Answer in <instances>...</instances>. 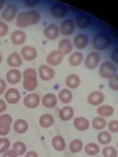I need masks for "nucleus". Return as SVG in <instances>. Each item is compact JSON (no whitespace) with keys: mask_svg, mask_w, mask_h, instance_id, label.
I'll return each instance as SVG.
<instances>
[{"mask_svg":"<svg viewBox=\"0 0 118 157\" xmlns=\"http://www.w3.org/2000/svg\"><path fill=\"white\" fill-rule=\"evenodd\" d=\"M23 88L27 91L31 92L36 89L37 86V72L33 68H27L23 72Z\"/></svg>","mask_w":118,"mask_h":157,"instance_id":"nucleus-1","label":"nucleus"},{"mask_svg":"<svg viewBox=\"0 0 118 157\" xmlns=\"http://www.w3.org/2000/svg\"><path fill=\"white\" fill-rule=\"evenodd\" d=\"M92 47L96 50L103 51H105L110 45V38L105 33H98L92 39Z\"/></svg>","mask_w":118,"mask_h":157,"instance_id":"nucleus-2","label":"nucleus"},{"mask_svg":"<svg viewBox=\"0 0 118 157\" xmlns=\"http://www.w3.org/2000/svg\"><path fill=\"white\" fill-rule=\"evenodd\" d=\"M98 73L101 77L110 79L117 75V69L112 62L105 61L100 64Z\"/></svg>","mask_w":118,"mask_h":157,"instance_id":"nucleus-3","label":"nucleus"},{"mask_svg":"<svg viewBox=\"0 0 118 157\" xmlns=\"http://www.w3.org/2000/svg\"><path fill=\"white\" fill-rule=\"evenodd\" d=\"M100 60V56L97 52L92 51L89 52L86 56L84 62L85 67L88 70H93L96 68Z\"/></svg>","mask_w":118,"mask_h":157,"instance_id":"nucleus-4","label":"nucleus"},{"mask_svg":"<svg viewBox=\"0 0 118 157\" xmlns=\"http://www.w3.org/2000/svg\"><path fill=\"white\" fill-rule=\"evenodd\" d=\"M68 9L66 5L60 3L54 4L51 7L50 12L51 15L55 18L60 19L65 17L68 13Z\"/></svg>","mask_w":118,"mask_h":157,"instance_id":"nucleus-5","label":"nucleus"},{"mask_svg":"<svg viewBox=\"0 0 118 157\" xmlns=\"http://www.w3.org/2000/svg\"><path fill=\"white\" fill-rule=\"evenodd\" d=\"M63 60V55L58 50H54L48 54L46 62L51 66H57L61 64Z\"/></svg>","mask_w":118,"mask_h":157,"instance_id":"nucleus-6","label":"nucleus"},{"mask_svg":"<svg viewBox=\"0 0 118 157\" xmlns=\"http://www.w3.org/2000/svg\"><path fill=\"white\" fill-rule=\"evenodd\" d=\"M40 103V97L35 93H31L24 97L23 104L24 106L29 109H35L37 107Z\"/></svg>","mask_w":118,"mask_h":157,"instance_id":"nucleus-7","label":"nucleus"},{"mask_svg":"<svg viewBox=\"0 0 118 157\" xmlns=\"http://www.w3.org/2000/svg\"><path fill=\"white\" fill-rule=\"evenodd\" d=\"M105 95L100 91L91 92L87 97L88 104L93 106H98L102 104L104 101Z\"/></svg>","mask_w":118,"mask_h":157,"instance_id":"nucleus-8","label":"nucleus"},{"mask_svg":"<svg viewBox=\"0 0 118 157\" xmlns=\"http://www.w3.org/2000/svg\"><path fill=\"white\" fill-rule=\"evenodd\" d=\"M39 75L43 81H50L55 75V71L51 67L47 65H41L39 67Z\"/></svg>","mask_w":118,"mask_h":157,"instance_id":"nucleus-9","label":"nucleus"},{"mask_svg":"<svg viewBox=\"0 0 118 157\" xmlns=\"http://www.w3.org/2000/svg\"><path fill=\"white\" fill-rule=\"evenodd\" d=\"M75 29V24L72 19H66L63 21L60 26V32L65 36H70Z\"/></svg>","mask_w":118,"mask_h":157,"instance_id":"nucleus-10","label":"nucleus"},{"mask_svg":"<svg viewBox=\"0 0 118 157\" xmlns=\"http://www.w3.org/2000/svg\"><path fill=\"white\" fill-rule=\"evenodd\" d=\"M18 12V7L14 4H10L5 9L2 13V17L7 22L11 21L15 18Z\"/></svg>","mask_w":118,"mask_h":157,"instance_id":"nucleus-11","label":"nucleus"},{"mask_svg":"<svg viewBox=\"0 0 118 157\" xmlns=\"http://www.w3.org/2000/svg\"><path fill=\"white\" fill-rule=\"evenodd\" d=\"M43 34L48 39L55 40L59 36V29L55 23L49 24L44 29Z\"/></svg>","mask_w":118,"mask_h":157,"instance_id":"nucleus-12","label":"nucleus"},{"mask_svg":"<svg viewBox=\"0 0 118 157\" xmlns=\"http://www.w3.org/2000/svg\"><path fill=\"white\" fill-rule=\"evenodd\" d=\"M5 98L10 104H16L21 100V94L17 88H11L5 94Z\"/></svg>","mask_w":118,"mask_h":157,"instance_id":"nucleus-13","label":"nucleus"},{"mask_svg":"<svg viewBox=\"0 0 118 157\" xmlns=\"http://www.w3.org/2000/svg\"><path fill=\"white\" fill-rule=\"evenodd\" d=\"M21 55L26 61H33L35 60L37 56L36 48L32 46L26 45L21 49Z\"/></svg>","mask_w":118,"mask_h":157,"instance_id":"nucleus-14","label":"nucleus"},{"mask_svg":"<svg viewBox=\"0 0 118 157\" xmlns=\"http://www.w3.org/2000/svg\"><path fill=\"white\" fill-rule=\"evenodd\" d=\"M88 43V37L85 33H79L73 39V45L79 50L85 48Z\"/></svg>","mask_w":118,"mask_h":157,"instance_id":"nucleus-15","label":"nucleus"},{"mask_svg":"<svg viewBox=\"0 0 118 157\" xmlns=\"http://www.w3.org/2000/svg\"><path fill=\"white\" fill-rule=\"evenodd\" d=\"M73 126L75 127V128L80 132H83L87 130L88 128H89L90 123L89 121L85 117H79L76 118L73 120Z\"/></svg>","mask_w":118,"mask_h":157,"instance_id":"nucleus-16","label":"nucleus"},{"mask_svg":"<svg viewBox=\"0 0 118 157\" xmlns=\"http://www.w3.org/2000/svg\"><path fill=\"white\" fill-rule=\"evenodd\" d=\"M6 78L9 84L17 85L21 81V73L17 69H12V70L7 71Z\"/></svg>","mask_w":118,"mask_h":157,"instance_id":"nucleus-17","label":"nucleus"},{"mask_svg":"<svg viewBox=\"0 0 118 157\" xmlns=\"http://www.w3.org/2000/svg\"><path fill=\"white\" fill-rule=\"evenodd\" d=\"M81 79L78 75L72 73L67 76L65 79V84L67 87L71 89H76L80 85Z\"/></svg>","mask_w":118,"mask_h":157,"instance_id":"nucleus-18","label":"nucleus"},{"mask_svg":"<svg viewBox=\"0 0 118 157\" xmlns=\"http://www.w3.org/2000/svg\"><path fill=\"white\" fill-rule=\"evenodd\" d=\"M11 39L14 45H21L25 43L26 40V34L21 30H16L13 32Z\"/></svg>","mask_w":118,"mask_h":157,"instance_id":"nucleus-19","label":"nucleus"},{"mask_svg":"<svg viewBox=\"0 0 118 157\" xmlns=\"http://www.w3.org/2000/svg\"><path fill=\"white\" fill-rule=\"evenodd\" d=\"M73 49L72 42L68 39H63L59 42L58 45V50L60 51L63 55H66L70 54Z\"/></svg>","mask_w":118,"mask_h":157,"instance_id":"nucleus-20","label":"nucleus"},{"mask_svg":"<svg viewBox=\"0 0 118 157\" xmlns=\"http://www.w3.org/2000/svg\"><path fill=\"white\" fill-rule=\"evenodd\" d=\"M42 104L46 108H53L57 104V98L53 93H48L42 98Z\"/></svg>","mask_w":118,"mask_h":157,"instance_id":"nucleus-21","label":"nucleus"},{"mask_svg":"<svg viewBox=\"0 0 118 157\" xmlns=\"http://www.w3.org/2000/svg\"><path fill=\"white\" fill-rule=\"evenodd\" d=\"M7 63L9 66L14 67H18L21 66L23 60L21 56L17 52H13L10 55L7 60Z\"/></svg>","mask_w":118,"mask_h":157,"instance_id":"nucleus-22","label":"nucleus"},{"mask_svg":"<svg viewBox=\"0 0 118 157\" xmlns=\"http://www.w3.org/2000/svg\"><path fill=\"white\" fill-rule=\"evenodd\" d=\"M13 129L15 132L19 134L26 133L28 130V122L24 119H17L13 124Z\"/></svg>","mask_w":118,"mask_h":157,"instance_id":"nucleus-23","label":"nucleus"},{"mask_svg":"<svg viewBox=\"0 0 118 157\" xmlns=\"http://www.w3.org/2000/svg\"><path fill=\"white\" fill-rule=\"evenodd\" d=\"M73 115H74V111L70 106H65L59 111V117L63 121H70Z\"/></svg>","mask_w":118,"mask_h":157,"instance_id":"nucleus-24","label":"nucleus"},{"mask_svg":"<svg viewBox=\"0 0 118 157\" xmlns=\"http://www.w3.org/2000/svg\"><path fill=\"white\" fill-rule=\"evenodd\" d=\"M51 144L54 149L57 151H62L66 147V142L65 139L61 136H55L53 137Z\"/></svg>","mask_w":118,"mask_h":157,"instance_id":"nucleus-25","label":"nucleus"},{"mask_svg":"<svg viewBox=\"0 0 118 157\" xmlns=\"http://www.w3.org/2000/svg\"><path fill=\"white\" fill-rule=\"evenodd\" d=\"M58 98L61 101L65 104H68L70 103L73 99V94L72 92L67 89V88H63L58 93Z\"/></svg>","mask_w":118,"mask_h":157,"instance_id":"nucleus-26","label":"nucleus"},{"mask_svg":"<svg viewBox=\"0 0 118 157\" xmlns=\"http://www.w3.org/2000/svg\"><path fill=\"white\" fill-rule=\"evenodd\" d=\"M83 60V55L80 52V51H76L72 53V55H70L69 57L68 61L70 64L73 67H77L80 66Z\"/></svg>","mask_w":118,"mask_h":157,"instance_id":"nucleus-27","label":"nucleus"},{"mask_svg":"<svg viewBox=\"0 0 118 157\" xmlns=\"http://www.w3.org/2000/svg\"><path fill=\"white\" fill-rule=\"evenodd\" d=\"M54 122V118L50 114L42 115L39 119V124L43 128H50Z\"/></svg>","mask_w":118,"mask_h":157,"instance_id":"nucleus-28","label":"nucleus"},{"mask_svg":"<svg viewBox=\"0 0 118 157\" xmlns=\"http://www.w3.org/2000/svg\"><path fill=\"white\" fill-rule=\"evenodd\" d=\"M114 113V107L109 105H102L98 107L97 113L102 117L112 116Z\"/></svg>","mask_w":118,"mask_h":157,"instance_id":"nucleus-29","label":"nucleus"},{"mask_svg":"<svg viewBox=\"0 0 118 157\" xmlns=\"http://www.w3.org/2000/svg\"><path fill=\"white\" fill-rule=\"evenodd\" d=\"M26 13L28 20L29 25H34V24H37L39 22V20L41 18V16L37 11L31 10V11H27Z\"/></svg>","mask_w":118,"mask_h":157,"instance_id":"nucleus-30","label":"nucleus"},{"mask_svg":"<svg viewBox=\"0 0 118 157\" xmlns=\"http://www.w3.org/2000/svg\"><path fill=\"white\" fill-rule=\"evenodd\" d=\"M76 24L80 29H85L90 24V19L84 14H80L76 18Z\"/></svg>","mask_w":118,"mask_h":157,"instance_id":"nucleus-31","label":"nucleus"},{"mask_svg":"<svg viewBox=\"0 0 118 157\" xmlns=\"http://www.w3.org/2000/svg\"><path fill=\"white\" fill-rule=\"evenodd\" d=\"M107 124V121L104 117H95L92 121V126L96 130H102L105 128Z\"/></svg>","mask_w":118,"mask_h":157,"instance_id":"nucleus-32","label":"nucleus"},{"mask_svg":"<svg viewBox=\"0 0 118 157\" xmlns=\"http://www.w3.org/2000/svg\"><path fill=\"white\" fill-rule=\"evenodd\" d=\"M97 140L102 145H108L112 141V135L107 131H102L98 133Z\"/></svg>","mask_w":118,"mask_h":157,"instance_id":"nucleus-33","label":"nucleus"},{"mask_svg":"<svg viewBox=\"0 0 118 157\" xmlns=\"http://www.w3.org/2000/svg\"><path fill=\"white\" fill-rule=\"evenodd\" d=\"M84 150L87 155L93 156L99 153L100 147L95 143H89L85 145Z\"/></svg>","mask_w":118,"mask_h":157,"instance_id":"nucleus-34","label":"nucleus"},{"mask_svg":"<svg viewBox=\"0 0 118 157\" xmlns=\"http://www.w3.org/2000/svg\"><path fill=\"white\" fill-rule=\"evenodd\" d=\"M16 24H17V26L18 28H25L29 26L28 20L26 12L22 11L18 13L17 18Z\"/></svg>","mask_w":118,"mask_h":157,"instance_id":"nucleus-35","label":"nucleus"},{"mask_svg":"<svg viewBox=\"0 0 118 157\" xmlns=\"http://www.w3.org/2000/svg\"><path fill=\"white\" fill-rule=\"evenodd\" d=\"M83 146V144L81 140L75 139L70 142V145H69V149H70L71 153H77L82 150Z\"/></svg>","mask_w":118,"mask_h":157,"instance_id":"nucleus-36","label":"nucleus"},{"mask_svg":"<svg viewBox=\"0 0 118 157\" xmlns=\"http://www.w3.org/2000/svg\"><path fill=\"white\" fill-rule=\"evenodd\" d=\"M13 150L15 152L18 156H21L26 153L27 147L22 141H17L13 145Z\"/></svg>","mask_w":118,"mask_h":157,"instance_id":"nucleus-37","label":"nucleus"},{"mask_svg":"<svg viewBox=\"0 0 118 157\" xmlns=\"http://www.w3.org/2000/svg\"><path fill=\"white\" fill-rule=\"evenodd\" d=\"M102 155L104 157H117V151L113 146H107L103 148Z\"/></svg>","mask_w":118,"mask_h":157,"instance_id":"nucleus-38","label":"nucleus"},{"mask_svg":"<svg viewBox=\"0 0 118 157\" xmlns=\"http://www.w3.org/2000/svg\"><path fill=\"white\" fill-rule=\"evenodd\" d=\"M11 143L9 139L6 137H2L0 138V153H4L5 152L9 150Z\"/></svg>","mask_w":118,"mask_h":157,"instance_id":"nucleus-39","label":"nucleus"},{"mask_svg":"<svg viewBox=\"0 0 118 157\" xmlns=\"http://www.w3.org/2000/svg\"><path fill=\"white\" fill-rule=\"evenodd\" d=\"M10 128L11 125L0 122V136H4L7 135L10 132Z\"/></svg>","mask_w":118,"mask_h":157,"instance_id":"nucleus-40","label":"nucleus"},{"mask_svg":"<svg viewBox=\"0 0 118 157\" xmlns=\"http://www.w3.org/2000/svg\"><path fill=\"white\" fill-rule=\"evenodd\" d=\"M118 77L117 75L115 76L114 78H112L109 79L108 81V86L113 90L117 91L118 89Z\"/></svg>","mask_w":118,"mask_h":157,"instance_id":"nucleus-41","label":"nucleus"},{"mask_svg":"<svg viewBox=\"0 0 118 157\" xmlns=\"http://www.w3.org/2000/svg\"><path fill=\"white\" fill-rule=\"evenodd\" d=\"M108 129L113 133H117L118 132V122L117 120L111 121L108 124Z\"/></svg>","mask_w":118,"mask_h":157,"instance_id":"nucleus-42","label":"nucleus"},{"mask_svg":"<svg viewBox=\"0 0 118 157\" xmlns=\"http://www.w3.org/2000/svg\"><path fill=\"white\" fill-rule=\"evenodd\" d=\"M9 32V27L3 21H0V37L6 36Z\"/></svg>","mask_w":118,"mask_h":157,"instance_id":"nucleus-43","label":"nucleus"},{"mask_svg":"<svg viewBox=\"0 0 118 157\" xmlns=\"http://www.w3.org/2000/svg\"><path fill=\"white\" fill-rule=\"evenodd\" d=\"M0 122H4V123L8 124L9 125H11L13 119L11 117V115H9V114H3L0 116Z\"/></svg>","mask_w":118,"mask_h":157,"instance_id":"nucleus-44","label":"nucleus"},{"mask_svg":"<svg viewBox=\"0 0 118 157\" xmlns=\"http://www.w3.org/2000/svg\"><path fill=\"white\" fill-rule=\"evenodd\" d=\"M37 2L38 0H24L26 6L29 8L36 7L37 4Z\"/></svg>","mask_w":118,"mask_h":157,"instance_id":"nucleus-45","label":"nucleus"},{"mask_svg":"<svg viewBox=\"0 0 118 157\" xmlns=\"http://www.w3.org/2000/svg\"><path fill=\"white\" fill-rule=\"evenodd\" d=\"M3 157H18V155L13 149H9L3 153Z\"/></svg>","mask_w":118,"mask_h":157,"instance_id":"nucleus-46","label":"nucleus"},{"mask_svg":"<svg viewBox=\"0 0 118 157\" xmlns=\"http://www.w3.org/2000/svg\"><path fill=\"white\" fill-rule=\"evenodd\" d=\"M7 88L6 82L2 78H0V95L3 94Z\"/></svg>","mask_w":118,"mask_h":157,"instance_id":"nucleus-47","label":"nucleus"},{"mask_svg":"<svg viewBox=\"0 0 118 157\" xmlns=\"http://www.w3.org/2000/svg\"><path fill=\"white\" fill-rule=\"evenodd\" d=\"M7 109V105L3 100L0 99V113H3Z\"/></svg>","mask_w":118,"mask_h":157,"instance_id":"nucleus-48","label":"nucleus"},{"mask_svg":"<svg viewBox=\"0 0 118 157\" xmlns=\"http://www.w3.org/2000/svg\"><path fill=\"white\" fill-rule=\"evenodd\" d=\"M25 157H38V155L36 151H30L26 152L25 154Z\"/></svg>","mask_w":118,"mask_h":157,"instance_id":"nucleus-49","label":"nucleus"},{"mask_svg":"<svg viewBox=\"0 0 118 157\" xmlns=\"http://www.w3.org/2000/svg\"><path fill=\"white\" fill-rule=\"evenodd\" d=\"M112 59L113 61L115 62L116 63H117V48L113 51L112 54Z\"/></svg>","mask_w":118,"mask_h":157,"instance_id":"nucleus-50","label":"nucleus"},{"mask_svg":"<svg viewBox=\"0 0 118 157\" xmlns=\"http://www.w3.org/2000/svg\"><path fill=\"white\" fill-rule=\"evenodd\" d=\"M4 7V2L3 0H0V10H2Z\"/></svg>","mask_w":118,"mask_h":157,"instance_id":"nucleus-51","label":"nucleus"},{"mask_svg":"<svg viewBox=\"0 0 118 157\" xmlns=\"http://www.w3.org/2000/svg\"><path fill=\"white\" fill-rule=\"evenodd\" d=\"M2 54L0 53V63H2Z\"/></svg>","mask_w":118,"mask_h":157,"instance_id":"nucleus-52","label":"nucleus"},{"mask_svg":"<svg viewBox=\"0 0 118 157\" xmlns=\"http://www.w3.org/2000/svg\"><path fill=\"white\" fill-rule=\"evenodd\" d=\"M95 157H100V156H95Z\"/></svg>","mask_w":118,"mask_h":157,"instance_id":"nucleus-53","label":"nucleus"}]
</instances>
